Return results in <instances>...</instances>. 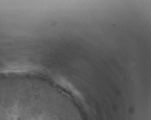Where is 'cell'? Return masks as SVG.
Masks as SVG:
<instances>
[{"label": "cell", "instance_id": "cell-1", "mask_svg": "<svg viewBox=\"0 0 151 120\" xmlns=\"http://www.w3.org/2000/svg\"><path fill=\"white\" fill-rule=\"evenodd\" d=\"M0 120H51L45 103L35 97L0 102Z\"/></svg>", "mask_w": 151, "mask_h": 120}]
</instances>
